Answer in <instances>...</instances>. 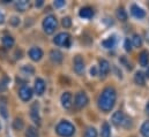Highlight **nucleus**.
<instances>
[{"label": "nucleus", "mask_w": 149, "mask_h": 137, "mask_svg": "<svg viewBox=\"0 0 149 137\" xmlns=\"http://www.w3.org/2000/svg\"><path fill=\"white\" fill-rule=\"evenodd\" d=\"M101 136L102 137H110L111 136V128L108 122H104L101 128Z\"/></svg>", "instance_id": "19"}, {"label": "nucleus", "mask_w": 149, "mask_h": 137, "mask_svg": "<svg viewBox=\"0 0 149 137\" xmlns=\"http://www.w3.org/2000/svg\"><path fill=\"white\" fill-rule=\"evenodd\" d=\"M146 113L149 115V102L147 103V105H146Z\"/></svg>", "instance_id": "38"}, {"label": "nucleus", "mask_w": 149, "mask_h": 137, "mask_svg": "<svg viewBox=\"0 0 149 137\" xmlns=\"http://www.w3.org/2000/svg\"><path fill=\"white\" fill-rule=\"evenodd\" d=\"M90 74H91V76H96V75H97V68H96V67H91Z\"/></svg>", "instance_id": "35"}, {"label": "nucleus", "mask_w": 149, "mask_h": 137, "mask_svg": "<svg viewBox=\"0 0 149 137\" xmlns=\"http://www.w3.org/2000/svg\"><path fill=\"white\" fill-rule=\"evenodd\" d=\"M111 121L112 123L117 127H124V128H128L131 125H132V120L130 118H127L125 115L124 112L121 111H117L113 113L111 118Z\"/></svg>", "instance_id": "2"}, {"label": "nucleus", "mask_w": 149, "mask_h": 137, "mask_svg": "<svg viewBox=\"0 0 149 137\" xmlns=\"http://www.w3.org/2000/svg\"><path fill=\"white\" fill-rule=\"evenodd\" d=\"M50 59H51L52 62H54V64H60V62L63 61L64 57H63V53H61L60 51H58V50H52V51L50 52Z\"/></svg>", "instance_id": "16"}, {"label": "nucleus", "mask_w": 149, "mask_h": 137, "mask_svg": "<svg viewBox=\"0 0 149 137\" xmlns=\"http://www.w3.org/2000/svg\"><path fill=\"white\" fill-rule=\"evenodd\" d=\"M30 118L34 121V123H36L37 126L40 125V115H39V107L38 103H34L30 107Z\"/></svg>", "instance_id": "8"}, {"label": "nucleus", "mask_w": 149, "mask_h": 137, "mask_svg": "<svg viewBox=\"0 0 149 137\" xmlns=\"http://www.w3.org/2000/svg\"><path fill=\"white\" fill-rule=\"evenodd\" d=\"M43 3H44V1H43V0H38V1H36V7H42V6H43Z\"/></svg>", "instance_id": "36"}, {"label": "nucleus", "mask_w": 149, "mask_h": 137, "mask_svg": "<svg viewBox=\"0 0 149 137\" xmlns=\"http://www.w3.org/2000/svg\"><path fill=\"white\" fill-rule=\"evenodd\" d=\"M134 82H135L138 85H145V82H146L145 75H143L141 71H138V73L134 75Z\"/></svg>", "instance_id": "22"}, {"label": "nucleus", "mask_w": 149, "mask_h": 137, "mask_svg": "<svg viewBox=\"0 0 149 137\" xmlns=\"http://www.w3.org/2000/svg\"><path fill=\"white\" fill-rule=\"evenodd\" d=\"M73 66H74V71L77 75H82L84 73V61L82 59V57L76 55L73 61Z\"/></svg>", "instance_id": "9"}, {"label": "nucleus", "mask_w": 149, "mask_h": 137, "mask_svg": "<svg viewBox=\"0 0 149 137\" xmlns=\"http://www.w3.org/2000/svg\"><path fill=\"white\" fill-rule=\"evenodd\" d=\"M110 71V64L108 60L105 59H101L100 60V75L102 77H105Z\"/></svg>", "instance_id": "12"}, {"label": "nucleus", "mask_w": 149, "mask_h": 137, "mask_svg": "<svg viewBox=\"0 0 149 137\" xmlns=\"http://www.w3.org/2000/svg\"><path fill=\"white\" fill-rule=\"evenodd\" d=\"M53 43L57 46L70 47V45H71V36L67 34V33H60V34H58L54 37Z\"/></svg>", "instance_id": "5"}, {"label": "nucleus", "mask_w": 149, "mask_h": 137, "mask_svg": "<svg viewBox=\"0 0 149 137\" xmlns=\"http://www.w3.org/2000/svg\"><path fill=\"white\" fill-rule=\"evenodd\" d=\"M132 42H133V45L135 47H140L142 45V39H141V37L139 35H134L133 38H132Z\"/></svg>", "instance_id": "28"}, {"label": "nucleus", "mask_w": 149, "mask_h": 137, "mask_svg": "<svg viewBox=\"0 0 149 137\" xmlns=\"http://www.w3.org/2000/svg\"><path fill=\"white\" fill-rule=\"evenodd\" d=\"M2 45L5 48H10L14 45V38L12 36H5L2 38Z\"/></svg>", "instance_id": "20"}, {"label": "nucleus", "mask_w": 149, "mask_h": 137, "mask_svg": "<svg viewBox=\"0 0 149 137\" xmlns=\"http://www.w3.org/2000/svg\"><path fill=\"white\" fill-rule=\"evenodd\" d=\"M131 13H132V15H133L135 19H139V20H141V19H143V17L146 16L145 9L141 8V7L138 6V5H132V7H131Z\"/></svg>", "instance_id": "11"}, {"label": "nucleus", "mask_w": 149, "mask_h": 137, "mask_svg": "<svg viewBox=\"0 0 149 137\" xmlns=\"http://www.w3.org/2000/svg\"><path fill=\"white\" fill-rule=\"evenodd\" d=\"M15 7H16V9H19L20 12H24V10H27V9L29 8V1H27V0L17 1V2L15 3Z\"/></svg>", "instance_id": "21"}, {"label": "nucleus", "mask_w": 149, "mask_h": 137, "mask_svg": "<svg viewBox=\"0 0 149 137\" xmlns=\"http://www.w3.org/2000/svg\"><path fill=\"white\" fill-rule=\"evenodd\" d=\"M60 100H61L63 107L66 108V109H68V108L72 107V104H73L72 103V100H73V96H72L71 92H64V93L61 95Z\"/></svg>", "instance_id": "10"}, {"label": "nucleus", "mask_w": 149, "mask_h": 137, "mask_svg": "<svg viewBox=\"0 0 149 137\" xmlns=\"http://www.w3.org/2000/svg\"><path fill=\"white\" fill-rule=\"evenodd\" d=\"M56 131L59 136L61 137H71L74 135L75 128L70 121H61L58 123Z\"/></svg>", "instance_id": "3"}, {"label": "nucleus", "mask_w": 149, "mask_h": 137, "mask_svg": "<svg viewBox=\"0 0 149 137\" xmlns=\"http://www.w3.org/2000/svg\"><path fill=\"white\" fill-rule=\"evenodd\" d=\"M29 57L33 61H39L43 57V51L39 47H31L29 50Z\"/></svg>", "instance_id": "13"}, {"label": "nucleus", "mask_w": 149, "mask_h": 137, "mask_svg": "<svg viewBox=\"0 0 149 137\" xmlns=\"http://www.w3.org/2000/svg\"><path fill=\"white\" fill-rule=\"evenodd\" d=\"M141 134L143 137H149V120L145 121L141 126Z\"/></svg>", "instance_id": "26"}, {"label": "nucleus", "mask_w": 149, "mask_h": 137, "mask_svg": "<svg viewBox=\"0 0 149 137\" xmlns=\"http://www.w3.org/2000/svg\"><path fill=\"white\" fill-rule=\"evenodd\" d=\"M57 26H58V21L54 15H47L43 21V29L47 35L53 34L57 29Z\"/></svg>", "instance_id": "4"}, {"label": "nucleus", "mask_w": 149, "mask_h": 137, "mask_svg": "<svg viewBox=\"0 0 149 137\" xmlns=\"http://www.w3.org/2000/svg\"><path fill=\"white\" fill-rule=\"evenodd\" d=\"M54 6H56L57 8H60V7L65 6V1H64V0H56V1H54Z\"/></svg>", "instance_id": "34"}, {"label": "nucleus", "mask_w": 149, "mask_h": 137, "mask_svg": "<svg viewBox=\"0 0 149 137\" xmlns=\"http://www.w3.org/2000/svg\"><path fill=\"white\" fill-rule=\"evenodd\" d=\"M146 76L149 78V66H148V68H147V71H146Z\"/></svg>", "instance_id": "39"}, {"label": "nucleus", "mask_w": 149, "mask_h": 137, "mask_svg": "<svg viewBox=\"0 0 149 137\" xmlns=\"http://www.w3.org/2000/svg\"><path fill=\"white\" fill-rule=\"evenodd\" d=\"M125 50L127 51V52H131L132 51V43H131V40L127 38V39H125Z\"/></svg>", "instance_id": "33"}, {"label": "nucleus", "mask_w": 149, "mask_h": 137, "mask_svg": "<svg viewBox=\"0 0 149 137\" xmlns=\"http://www.w3.org/2000/svg\"><path fill=\"white\" fill-rule=\"evenodd\" d=\"M3 20H5V19H3V14H2V13H0V24H1V23H3Z\"/></svg>", "instance_id": "37"}, {"label": "nucleus", "mask_w": 149, "mask_h": 137, "mask_svg": "<svg viewBox=\"0 0 149 137\" xmlns=\"http://www.w3.org/2000/svg\"><path fill=\"white\" fill-rule=\"evenodd\" d=\"M9 23L13 26V27H17L20 24V19L16 17V16H13L10 20H9Z\"/></svg>", "instance_id": "32"}, {"label": "nucleus", "mask_w": 149, "mask_h": 137, "mask_svg": "<svg viewBox=\"0 0 149 137\" xmlns=\"http://www.w3.org/2000/svg\"><path fill=\"white\" fill-rule=\"evenodd\" d=\"M0 128H1V126H0Z\"/></svg>", "instance_id": "41"}, {"label": "nucleus", "mask_w": 149, "mask_h": 137, "mask_svg": "<svg viewBox=\"0 0 149 137\" xmlns=\"http://www.w3.org/2000/svg\"><path fill=\"white\" fill-rule=\"evenodd\" d=\"M84 137H97V130L94 127L87 128V130L84 133Z\"/></svg>", "instance_id": "27"}, {"label": "nucleus", "mask_w": 149, "mask_h": 137, "mask_svg": "<svg viewBox=\"0 0 149 137\" xmlns=\"http://www.w3.org/2000/svg\"><path fill=\"white\" fill-rule=\"evenodd\" d=\"M19 96L23 102H28L33 97V89L30 86H28V85H23L19 90Z\"/></svg>", "instance_id": "7"}, {"label": "nucleus", "mask_w": 149, "mask_h": 137, "mask_svg": "<svg viewBox=\"0 0 149 137\" xmlns=\"http://www.w3.org/2000/svg\"><path fill=\"white\" fill-rule=\"evenodd\" d=\"M139 62H140V65L143 66V67L148 66V62H149V52L148 51H142V52L140 53Z\"/></svg>", "instance_id": "18"}, {"label": "nucleus", "mask_w": 149, "mask_h": 137, "mask_svg": "<svg viewBox=\"0 0 149 137\" xmlns=\"http://www.w3.org/2000/svg\"><path fill=\"white\" fill-rule=\"evenodd\" d=\"M21 70H22V73H24L26 75H33L34 73H35V69H34V67H31L30 65H26V66H23L22 68H21Z\"/></svg>", "instance_id": "29"}, {"label": "nucleus", "mask_w": 149, "mask_h": 137, "mask_svg": "<svg viewBox=\"0 0 149 137\" xmlns=\"http://www.w3.org/2000/svg\"><path fill=\"white\" fill-rule=\"evenodd\" d=\"M146 37H147V40L149 42V33H147V35H146Z\"/></svg>", "instance_id": "40"}, {"label": "nucleus", "mask_w": 149, "mask_h": 137, "mask_svg": "<svg viewBox=\"0 0 149 137\" xmlns=\"http://www.w3.org/2000/svg\"><path fill=\"white\" fill-rule=\"evenodd\" d=\"M88 102H89L88 96H87L84 92H77V93H76L75 99H74V105L77 108H83V107H86Z\"/></svg>", "instance_id": "6"}, {"label": "nucleus", "mask_w": 149, "mask_h": 137, "mask_svg": "<svg viewBox=\"0 0 149 137\" xmlns=\"http://www.w3.org/2000/svg\"><path fill=\"white\" fill-rule=\"evenodd\" d=\"M38 130L37 128H35V127H33V126H30V127H28L27 128V130H26V137H38Z\"/></svg>", "instance_id": "24"}, {"label": "nucleus", "mask_w": 149, "mask_h": 137, "mask_svg": "<svg viewBox=\"0 0 149 137\" xmlns=\"http://www.w3.org/2000/svg\"><path fill=\"white\" fill-rule=\"evenodd\" d=\"M44 91H45V82H44V80L38 77L35 81V92L37 96H42L44 93Z\"/></svg>", "instance_id": "14"}, {"label": "nucleus", "mask_w": 149, "mask_h": 137, "mask_svg": "<svg viewBox=\"0 0 149 137\" xmlns=\"http://www.w3.org/2000/svg\"><path fill=\"white\" fill-rule=\"evenodd\" d=\"M61 23H63V26H64L65 28H70V27L72 26V20H71V17L66 16V17H64V19H63Z\"/></svg>", "instance_id": "30"}, {"label": "nucleus", "mask_w": 149, "mask_h": 137, "mask_svg": "<svg viewBox=\"0 0 149 137\" xmlns=\"http://www.w3.org/2000/svg\"><path fill=\"white\" fill-rule=\"evenodd\" d=\"M117 17L120 21H126L127 20V13H126V10L124 8H118V10H117Z\"/></svg>", "instance_id": "25"}, {"label": "nucleus", "mask_w": 149, "mask_h": 137, "mask_svg": "<svg viewBox=\"0 0 149 137\" xmlns=\"http://www.w3.org/2000/svg\"><path fill=\"white\" fill-rule=\"evenodd\" d=\"M24 127V123H23V120L21 118H16L14 121H13V128L15 130H22Z\"/></svg>", "instance_id": "23"}, {"label": "nucleus", "mask_w": 149, "mask_h": 137, "mask_svg": "<svg viewBox=\"0 0 149 137\" xmlns=\"http://www.w3.org/2000/svg\"><path fill=\"white\" fill-rule=\"evenodd\" d=\"M0 113L3 118H7V107L3 103H0Z\"/></svg>", "instance_id": "31"}, {"label": "nucleus", "mask_w": 149, "mask_h": 137, "mask_svg": "<svg viewBox=\"0 0 149 137\" xmlns=\"http://www.w3.org/2000/svg\"><path fill=\"white\" fill-rule=\"evenodd\" d=\"M116 43H117L116 36H110V37L105 38V39L102 42V45H103L105 48H113V47L116 46Z\"/></svg>", "instance_id": "17"}, {"label": "nucleus", "mask_w": 149, "mask_h": 137, "mask_svg": "<svg viewBox=\"0 0 149 137\" xmlns=\"http://www.w3.org/2000/svg\"><path fill=\"white\" fill-rule=\"evenodd\" d=\"M79 15H80L81 19L89 20V19H91V17L94 16V10H93V8H90V7H83V8L80 9Z\"/></svg>", "instance_id": "15"}, {"label": "nucleus", "mask_w": 149, "mask_h": 137, "mask_svg": "<svg viewBox=\"0 0 149 137\" xmlns=\"http://www.w3.org/2000/svg\"><path fill=\"white\" fill-rule=\"evenodd\" d=\"M116 99H117L116 90L111 86L105 88L101 92V95L98 97V102L97 103H98L100 109H102L103 112H110L113 108L114 104H116Z\"/></svg>", "instance_id": "1"}]
</instances>
